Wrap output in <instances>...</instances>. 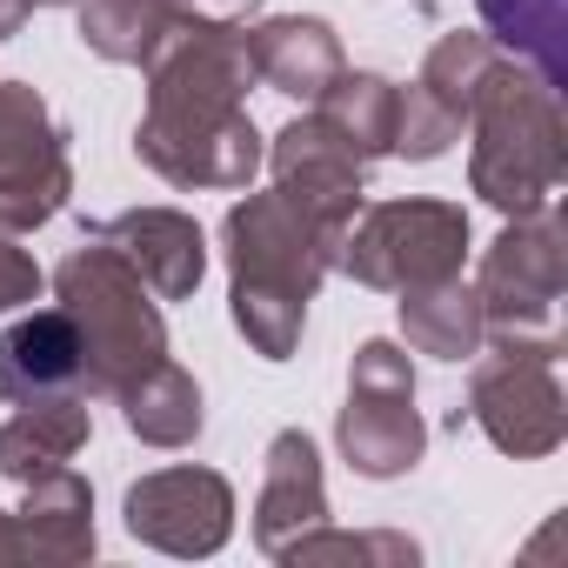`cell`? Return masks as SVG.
Returning <instances> with one entry per match:
<instances>
[{
    "instance_id": "17",
    "label": "cell",
    "mask_w": 568,
    "mask_h": 568,
    "mask_svg": "<svg viewBox=\"0 0 568 568\" xmlns=\"http://www.w3.org/2000/svg\"><path fill=\"white\" fill-rule=\"evenodd\" d=\"M94 435L88 395H54V402H28L14 422H0V481H34L61 462H74Z\"/></svg>"
},
{
    "instance_id": "10",
    "label": "cell",
    "mask_w": 568,
    "mask_h": 568,
    "mask_svg": "<svg viewBox=\"0 0 568 568\" xmlns=\"http://www.w3.org/2000/svg\"><path fill=\"white\" fill-rule=\"evenodd\" d=\"M121 515H128L134 541L181 555V561H201V555H221L234 535V488L214 468H154L128 488Z\"/></svg>"
},
{
    "instance_id": "3",
    "label": "cell",
    "mask_w": 568,
    "mask_h": 568,
    "mask_svg": "<svg viewBox=\"0 0 568 568\" xmlns=\"http://www.w3.org/2000/svg\"><path fill=\"white\" fill-rule=\"evenodd\" d=\"M54 308L81 335V388H88V402L94 395L114 402L128 382H141L154 362H168V322L154 308V288L101 234L81 241L54 267Z\"/></svg>"
},
{
    "instance_id": "16",
    "label": "cell",
    "mask_w": 568,
    "mask_h": 568,
    "mask_svg": "<svg viewBox=\"0 0 568 568\" xmlns=\"http://www.w3.org/2000/svg\"><path fill=\"white\" fill-rule=\"evenodd\" d=\"M21 541H28V561H48V568H74L94 555V488L61 462L48 475H34L21 488Z\"/></svg>"
},
{
    "instance_id": "4",
    "label": "cell",
    "mask_w": 568,
    "mask_h": 568,
    "mask_svg": "<svg viewBox=\"0 0 568 568\" xmlns=\"http://www.w3.org/2000/svg\"><path fill=\"white\" fill-rule=\"evenodd\" d=\"M561 288H568V221L555 207L515 214L481 254V342L508 355H561Z\"/></svg>"
},
{
    "instance_id": "13",
    "label": "cell",
    "mask_w": 568,
    "mask_h": 568,
    "mask_svg": "<svg viewBox=\"0 0 568 568\" xmlns=\"http://www.w3.org/2000/svg\"><path fill=\"white\" fill-rule=\"evenodd\" d=\"M94 234L134 261V274L154 288V302H187L207 274V234L181 207H128V214L101 221Z\"/></svg>"
},
{
    "instance_id": "19",
    "label": "cell",
    "mask_w": 568,
    "mask_h": 568,
    "mask_svg": "<svg viewBox=\"0 0 568 568\" xmlns=\"http://www.w3.org/2000/svg\"><path fill=\"white\" fill-rule=\"evenodd\" d=\"M475 14L501 54L535 68L548 88H561V74H568V0H475Z\"/></svg>"
},
{
    "instance_id": "9",
    "label": "cell",
    "mask_w": 568,
    "mask_h": 568,
    "mask_svg": "<svg viewBox=\"0 0 568 568\" xmlns=\"http://www.w3.org/2000/svg\"><path fill=\"white\" fill-rule=\"evenodd\" d=\"M468 422L515 462L555 455L568 442V402H561L555 362L495 348V362H481L468 382Z\"/></svg>"
},
{
    "instance_id": "29",
    "label": "cell",
    "mask_w": 568,
    "mask_h": 568,
    "mask_svg": "<svg viewBox=\"0 0 568 568\" xmlns=\"http://www.w3.org/2000/svg\"><path fill=\"white\" fill-rule=\"evenodd\" d=\"M28 14H34V0H0V41L21 34V28H28Z\"/></svg>"
},
{
    "instance_id": "15",
    "label": "cell",
    "mask_w": 568,
    "mask_h": 568,
    "mask_svg": "<svg viewBox=\"0 0 568 568\" xmlns=\"http://www.w3.org/2000/svg\"><path fill=\"white\" fill-rule=\"evenodd\" d=\"M247 61H254V81L288 94V101H315L348 61H342V34L322 21V14H274V21H254L247 28Z\"/></svg>"
},
{
    "instance_id": "23",
    "label": "cell",
    "mask_w": 568,
    "mask_h": 568,
    "mask_svg": "<svg viewBox=\"0 0 568 568\" xmlns=\"http://www.w3.org/2000/svg\"><path fill=\"white\" fill-rule=\"evenodd\" d=\"M501 61H508V54H501L488 34H462V28H455V34H442V41L428 48V61H422V74H415V81H422V88H428V94H435L462 128H468V108H475L481 81H488Z\"/></svg>"
},
{
    "instance_id": "26",
    "label": "cell",
    "mask_w": 568,
    "mask_h": 568,
    "mask_svg": "<svg viewBox=\"0 0 568 568\" xmlns=\"http://www.w3.org/2000/svg\"><path fill=\"white\" fill-rule=\"evenodd\" d=\"M41 267H34V254L28 247H14V234H0V315H14V308H28V302H41Z\"/></svg>"
},
{
    "instance_id": "24",
    "label": "cell",
    "mask_w": 568,
    "mask_h": 568,
    "mask_svg": "<svg viewBox=\"0 0 568 568\" xmlns=\"http://www.w3.org/2000/svg\"><path fill=\"white\" fill-rule=\"evenodd\" d=\"M281 561L288 568H315V561H375V568H408V561H422V548L408 541V535H395V528H382V535H348V528H308L302 541H288L281 548Z\"/></svg>"
},
{
    "instance_id": "1",
    "label": "cell",
    "mask_w": 568,
    "mask_h": 568,
    "mask_svg": "<svg viewBox=\"0 0 568 568\" xmlns=\"http://www.w3.org/2000/svg\"><path fill=\"white\" fill-rule=\"evenodd\" d=\"M148 74V114L134 128V161L168 187H247L261 174V128L247 114L254 61L247 28L214 14H174Z\"/></svg>"
},
{
    "instance_id": "6",
    "label": "cell",
    "mask_w": 568,
    "mask_h": 568,
    "mask_svg": "<svg viewBox=\"0 0 568 568\" xmlns=\"http://www.w3.org/2000/svg\"><path fill=\"white\" fill-rule=\"evenodd\" d=\"M221 241H227V288L281 295V302H315V288L342 261V241L315 227L281 187L234 201L221 221Z\"/></svg>"
},
{
    "instance_id": "7",
    "label": "cell",
    "mask_w": 568,
    "mask_h": 568,
    "mask_svg": "<svg viewBox=\"0 0 568 568\" xmlns=\"http://www.w3.org/2000/svg\"><path fill=\"white\" fill-rule=\"evenodd\" d=\"M335 448L362 481H402L422 448L428 422L415 408V368L395 342H362L348 362V408L335 415Z\"/></svg>"
},
{
    "instance_id": "11",
    "label": "cell",
    "mask_w": 568,
    "mask_h": 568,
    "mask_svg": "<svg viewBox=\"0 0 568 568\" xmlns=\"http://www.w3.org/2000/svg\"><path fill=\"white\" fill-rule=\"evenodd\" d=\"M267 174H274V187L288 194L315 227H328L335 241L348 234V221L362 214V201H368V161L322 121V114H302V121H288L274 141H267Z\"/></svg>"
},
{
    "instance_id": "22",
    "label": "cell",
    "mask_w": 568,
    "mask_h": 568,
    "mask_svg": "<svg viewBox=\"0 0 568 568\" xmlns=\"http://www.w3.org/2000/svg\"><path fill=\"white\" fill-rule=\"evenodd\" d=\"M74 8H81V48L114 68H141L174 21L168 0H74Z\"/></svg>"
},
{
    "instance_id": "5",
    "label": "cell",
    "mask_w": 568,
    "mask_h": 568,
    "mask_svg": "<svg viewBox=\"0 0 568 568\" xmlns=\"http://www.w3.org/2000/svg\"><path fill=\"white\" fill-rule=\"evenodd\" d=\"M462 261H468V214L455 201L408 194V201H362V214L342 234L335 267L355 274L362 288L408 295V288L462 274Z\"/></svg>"
},
{
    "instance_id": "27",
    "label": "cell",
    "mask_w": 568,
    "mask_h": 568,
    "mask_svg": "<svg viewBox=\"0 0 568 568\" xmlns=\"http://www.w3.org/2000/svg\"><path fill=\"white\" fill-rule=\"evenodd\" d=\"M174 14H214V21H241L254 0H168Z\"/></svg>"
},
{
    "instance_id": "2",
    "label": "cell",
    "mask_w": 568,
    "mask_h": 568,
    "mask_svg": "<svg viewBox=\"0 0 568 568\" xmlns=\"http://www.w3.org/2000/svg\"><path fill=\"white\" fill-rule=\"evenodd\" d=\"M561 174H568L561 88H548L521 61H501L468 108V187L501 221H515V214L548 207Z\"/></svg>"
},
{
    "instance_id": "20",
    "label": "cell",
    "mask_w": 568,
    "mask_h": 568,
    "mask_svg": "<svg viewBox=\"0 0 568 568\" xmlns=\"http://www.w3.org/2000/svg\"><path fill=\"white\" fill-rule=\"evenodd\" d=\"M402 335L415 355H435V362H468L481 355V302L462 274L448 281H428V288H408L402 295Z\"/></svg>"
},
{
    "instance_id": "25",
    "label": "cell",
    "mask_w": 568,
    "mask_h": 568,
    "mask_svg": "<svg viewBox=\"0 0 568 568\" xmlns=\"http://www.w3.org/2000/svg\"><path fill=\"white\" fill-rule=\"evenodd\" d=\"M455 141H462V121H455L422 81L395 94V154H402V161H442Z\"/></svg>"
},
{
    "instance_id": "8",
    "label": "cell",
    "mask_w": 568,
    "mask_h": 568,
    "mask_svg": "<svg viewBox=\"0 0 568 568\" xmlns=\"http://www.w3.org/2000/svg\"><path fill=\"white\" fill-rule=\"evenodd\" d=\"M74 194L68 128L28 81H0V234L48 227Z\"/></svg>"
},
{
    "instance_id": "12",
    "label": "cell",
    "mask_w": 568,
    "mask_h": 568,
    "mask_svg": "<svg viewBox=\"0 0 568 568\" xmlns=\"http://www.w3.org/2000/svg\"><path fill=\"white\" fill-rule=\"evenodd\" d=\"M328 521V481H322V448L302 428H281L261 462V495H254V548L281 561V548L302 541L308 528Z\"/></svg>"
},
{
    "instance_id": "30",
    "label": "cell",
    "mask_w": 568,
    "mask_h": 568,
    "mask_svg": "<svg viewBox=\"0 0 568 568\" xmlns=\"http://www.w3.org/2000/svg\"><path fill=\"white\" fill-rule=\"evenodd\" d=\"M34 8H74V0H34Z\"/></svg>"
},
{
    "instance_id": "18",
    "label": "cell",
    "mask_w": 568,
    "mask_h": 568,
    "mask_svg": "<svg viewBox=\"0 0 568 568\" xmlns=\"http://www.w3.org/2000/svg\"><path fill=\"white\" fill-rule=\"evenodd\" d=\"M114 402H121L128 435L148 442V448H187V442L201 435V422H207L201 382H194L187 368H174V362H154V368H148L141 382H128Z\"/></svg>"
},
{
    "instance_id": "28",
    "label": "cell",
    "mask_w": 568,
    "mask_h": 568,
    "mask_svg": "<svg viewBox=\"0 0 568 568\" xmlns=\"http://www.w3.org/2000/svg\"><path fill=\"white\" fill-rule=\"evenodd\" d=\"M8 561H28V541H21L14 515H0V568H8Z\"/></svg>"
},
{
    "instance_id": "14",
    "label": "cell",
    "mask_w": 568,
    "mask_h": 568,
    "mask_svg": "<svg viewBox=\"0 0 568 568\" xmlns=\"http://www.w3.org/2000/svg\"><path fill=\"white\" fill-rule=\"evenodd\" d=\"M0 395L14 408L54 402V395H88L81 388V335L61 308H34L0 335Z\"/></svg>"
},
{
    "instance_id": "21",
    "label": "cell",
    "mask_w": 568,
    "mask_h": 568,
    "mask_svg": "<svg viewBox=\"0 0 568 568\" xmlns=\"http://www.w3.org/2000/svg\"><path fill=\"white\" fill-rule=\"evenodd\" d=\"M395 81L388 74H335L322 94H315V114L362 154V161H382V154H395Z\"/></svg>"
}]
</instances>
